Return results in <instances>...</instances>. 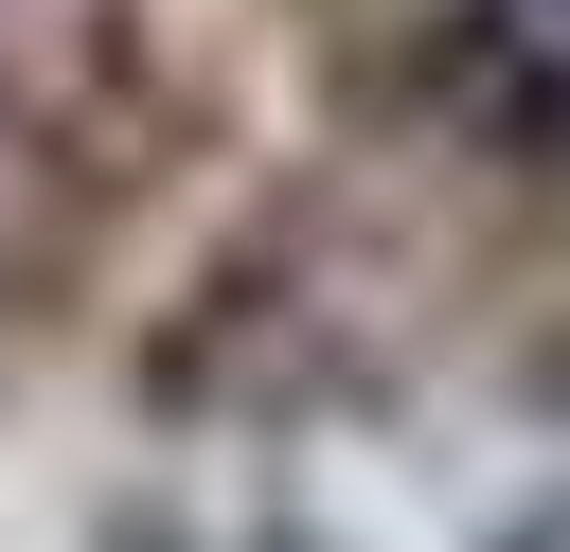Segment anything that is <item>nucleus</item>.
Returning a JSON list of instances; mask_svg holds the SVG:
<instances>
[{
    "label": "nucleus",
    "mask_w": 570,
    "mask_h": 552,
    "mask_svg": "<svg viewBox=\"0 0 570 552\" xmlns=\"http://www.w3.org/2000/svg\"><path fill=\"white\" fill-rule=\"evenodd\" d=\"M445 107L517 160H570V0H463L445 18Z\"/></svg>",
    "instance_id": "nucleus-1"
}]
</instances>
